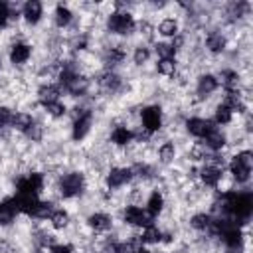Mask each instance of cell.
<instances>
[{"label":"cell","instance_id":"cell-30","mask_svg":"<svg viewBox=\"0 0 253 253\" xmlns=\"http://www.w3.org/2000/svg\"><path fill=\"white\" fill-rule=\"evenodd\" d=\"M134 237L136 235L126 237V239H113L109 243V253H136L138 239H134Z\"/></svg>","mask_w":253,"mask_h":253},{"label":"cell","instance_id":"cell-26","mask_svg":"<svg viewBox=\"0 0 253 253\" xmlns=\"http://www.w3.org/2000/svg\"><path fill=\"white\" fill-rule=\"evenodd\" d=\"M154 55H152V47L148 45V43H136L132 49H130V61H132V65L134 67H144V65H148L150 63V59H152Z\"/></svg>","mask_w":253,"mask_h":253},{"label":"cell","instance_id":"cell-18","mask_svg":"<svg viewBox=\"0 0 253 253\" xmlns=\"http://www.w3.org/2000/svg\"><path fill=\"white\" fill-rule=\"evenodd\" d=\"M211 223H213V215L206 210H200V211H194L190 217H188V227L196 233V237H206L211 229Z\"/></svg>","mask_w":253,"mask_h":253},{"label":"cell","instance_id":"cell-4","mask_svg":"<svg viewBox=\"0 0 253 253\" xmlns=\"http://www.w3.org/2000/svg\"><path fill=\"white\" fill-rule=\"evenodd\" d=\"M166 125V111L160 103H146L138 111V126L152 138L164 130Z\"/></svg>","mask_w":253,"mask_h":253},{"label":"cell","instance_id":"cell-17","mask_svg":"<svg viewBox=\"0 0 253 253\" xmlns=\"http://www.w3.org/2000/svg\"><path fill=\"white\" fill-rule=\"evenodd\" d=\"M18 215H20V210H18V204H16L14 196L0 198V229L14 227Z\"/></svg>","mask_w":253,"mask_h":253},{"label":"cell","instance_id":"cell-5","mask_svg":"<svg viewBox=\"0 0 253 253\" xmlns=\"http://www.w3.org/2000/svg\"><path fill=\"white\" fill-rule=\"evenodd\" d=\"M132 182H134V176H132V170L128 164H113L105 170V174L101 178L103 190H107L111 194H115L117 190L128 188Z\"/></svg>","mask_w":253,"mask_h":253},{"label":"cell","instance_id":"cell-32","mask_svg":"<svg viewBox=\"0 0 253 253\" xmlns=\"http://www.w3.org/2000/svg\"><path fill=\"white\" fill-rule=\"evenodd\" d=\"M47 253H75V245L71 241H57L47 249Z\"/></svg>","mask_w":253,"mask_h":253},{"label":"cell","instance_id":"cell-12","mask_svg":"<svg viewBox=\"0 0 253 253\" xmlns=\"http://www.w3.org/2000/svg\"><path fill=\"white\" fill-rule=\"evenodd\" d=\"M134 142V126L126 123H117L109 130V144L117 150H126Z\"/></svg>","mask_w":253,"mask_h":253},{"label":"cell","instance_id":"cell-35","mask_svg":"<svg viewBox=\"0 0 253 253\" xmlns=\"http://www.w3.org/2000/svg\"><path fill=\"white\" fill-rule=\"evenodd\" d=\"M2 69H4V59H2V55H0V73H2Z\"/></svg>","mask_w":253,"mask_h":253},{"label":"cell","instance_id":"cell-25","mask_svg":"<svg viewBox=\"0 0 253 253\" xmlns=\"http://www.w3.org/2000/svg\"><path fill=\"white\" fill-rule=\"evenodd\" d=\"M210 119L213 121V125H215V126L225 128L227 125H231V123L235 121V113H233L225 103L217 101V103L213 105V111H211V117H210Z\"/></svg>","mask_w":253,"mask_h":253},{"label":"cell","instance_id":"cell-8","mask_svg":"<svg viewBox=\"0 0 253 253\" xmlns=\"http://www.w3.org/2000/svg\"><path fill=\"white\" fill-rule=\"evenodd\" d=\"M156 219H150L148 213L144 211L142 206L138 204H125L121 208V223L125 227H130V229H142L144 225L152 223Z\"/></svg>","mask_w":253,"mask_h":253},{"label":"cell","instance_id":"cell-6","mask_svg":"<svg viewBox=\"0 0 253 253\" xmlns=\"http://www.w3.org/2000/svg\"><path fill=\"white\" fill-rule=\"evenodd\" d=\"M85 227L93 235H107L115 227V215L107 210H91L85 215Z\"/></svg>","mask_w":253,"mask_h":253},{"label":"cell","instance_id":"cell-16","mask_svg":"<svg viewBox=\"0 0 253 253\" xmlns=\"http://www.w3.org/2000/svg\"><path fill=\"white\" fill-rule=\"evenodd\" d=\"M211 154H217V152H225L229 148V134L225 128H219L215 126L213 130H210L202 140H200Z\"/></svg>","mask_w":253,"mask_h":253},{"label":"cell","instance_id":"cell-29","mask_svg":"<svg viewBox=\"0 0 253 253\" xmlns=\"http://www.w3.org/2000/svg\"><path fill=\"white\" fill-rule=\"evenodd\" d=\"M42 111H43V115L47 117V119H51V121H59V119H65L67 117V113H69V105L65 103V101H53V103H47L45 107H42Z\"/></svg>","mask_w":253,"mask_h":253},{"label":"cell","instance_id":"cell-21","mask_svg":"<svg viewBox=\"0 0 253 253\" xmlns=\"http://www.w3.org/2000/svg\"><path fill=\"white\" fill-rule=\"evenodd\" d=\"M162 235H164V229L158 221H152L148 225H144L142 229H138L136 233V239H138V245H146V247H156L162 243Z\"/></svg>","mask_w":253,"mask_h":253},{"label":"cell","instance_id":"cell-15","mask_svg":"<svg viewBox=\"0 0 253 253\" xmlns=\"http://www.w3.org/2000/svg\"><path fill=\"white\" fill-rule=\"evenodd\" d=\"M75 22H77V14L71 10L69 4L59 2V4L53 6V12H51V24H53L55 30H61V32H63V30H71Z\"/></svg>","mask_w":253,"mask_h":253},{"label":"cell","instance_id":"cell-2","mask_svg":"<svg viewBox=\"0 0 253 253\" xmlns=\"http://www.w3.org/2000/svg\"><path fill=\"white\" fill-rule=\"evenodd\" d=\"M103 28L109 36L119 38V40H128L136 36V14L132 10H123V8H113L103 16Z\"/></svg>","mask_w":253,"mask_h":253},{"label":"cell","instance_id":"cell-31","mask_svg":"<svg viewBox=\"0 0 253 253\" xmlns=\"http://www.w3.org/2000/svg\"><path fill=\"white\" fill-rule=\"evenodd\" d=\"M22 136H24L28 142H32V144H38V142H42L43 136H45V125L36 119V121L32 123V126H30Z\"/></svg>","mask_w":253,"mask_h":253},{"label":"cell","instance_id":"cell-24","mask_svg":"<svg viewBox=\"0 0 253 253\" xmlns=\"http://www.w3.org/2000/svg\"><path fill=\"white\" fill-rule=\"evenodd\" d=\"M20 6L22 4H12V2L0 0V32L22 20L20 18Z\"/></svg>","mask_w":253,"mask_h":253},{"label":"cell","instance_id":"cell-22","mask_svg":"<svg viewBox=\"0 0 253 253\" xmlns=\"http://www.w3.org/2000/svg\"><path fill=\"white\" fill-rule=\"evenodd\" d=\"M61 97H63V93H61V87L57 83H42L36 89V103H38L40 109L45 107L47 103L59 101Z\"/></svg>","mask_w":253,"mask_h":253},{"label":"cell","instance_id":"cell-13","mask_svg":"<svg viewBox=\"0 0 253 253\" xmlns=\"http://www.w3.org/2000/svg\"><path fill=\"white\" fill-rule=\"evenodd\" d=\"M20 18L28 28H36L45 18V6L40 0H28L20 6Z\"/></svg>","mask_w":253,"mask_h":253},{"label":"cell","instance_id":"cell-9","mask_svg":"<svg viewBox=\"0 0 253 253\" xmlns=\"http://www.w3.org/2000/svg\"><path fill=\"white\" fill-rule=\"evenodd\" d=\"M182 128H184V134L194 138V140H202L210 130L215 128L213 121L210 117H202V115H190L182 121Z\"/></svg>","mask_w":253,"mask_h":253},{"label":"cell","instance_id":"cell-34","mask_svg":"<svg viewBox=\"0 0 253 253\" xmlns=\"http://www.w3.org/2000/svg\"><path fill=\"white\" fill-rule=\"evenodd\" d=\"M26 253H47V249H43V247H36V245H32Z\"/></svg>","mask_w":253,"mask_h":253},{"label":"cell","instance_id":"cell-33","mask_svg":"<svg viewBox=\"0 0 253 253\" xmlns=\"http://www.w3.org/2000/svg\"><path fill=\"white\" fill-rule=\"evenodd\" d=\"M136 253H158V251H154V247H146V245H138V247H136Z\"/></svg>","mask_w":253,"mask_h":253},{"label":"cell","instance_id":"cell-14","mask_svg":"<svg viewBox=\"0 0 253 253\" xmlns=\"http://www.w3.org/2000/svg\"><path fill=\"white\" fill-rule=\"evenodd\" d=\"M144 211L148 213L150 219H158L162 213H166L168 210V202H166V194L160 188H152L148 192V196L144 198Z\"/></svg>","mask_w":253,"mask_h":253},{"label":"cell","instance_id":"cell-19","mask_svg":"<svg viewBox=\"0 0 253 253\" xmlns=\"http://www.w3.org/2000/svg\"><path fill=\"white\" fill-rule=\"evenodd\" d=\"M156 36H160L166 42H172L174 38H178L182 34V22L176 16H164L156 26H154Z\"/></svg>","mask_w":253,"mask_h":253},{"label":"cell","instance_id":"cell-3","mask_svg":"<svg viewBox=\"0 0 253 253\" xmlns=\"http://www.w3.org/2000/svg\"><path fill=\"white\" fill-rule=\"evenodd\" d=\"M251 170H253V152L251 148H237L227 156L225 174L231 178L235 188H245L251 182Z\"/></svg>","mask_w":253,"mask_h":253},{"label":"cell","instance_id":"cell-11","mask_svg":"<svg viewBox=\"0 0 253 253\" xmlns=\"http://www.w3.org/2000/svg\"><path fill=\"white\" fill-rule=\"evenodd\" d=\"M229 47V36L221 30V28H213V30H208L206 36H204V49L217 57L221 53H225Z\"/></svg>","mask_w":253,"mask_h":253},{"label":"cell","instance_id":"cell-28","mask_svg":"<svg viewBox=\"0 0 253 253\" xmlns=\"http://www.w3.org/2000/svg\"><path fill=\"white\" fill-rule=\"evenodd\" d=\"M150 47H152V55L156 59H170V57H176L178 55L174 43L172 42H166V40H156V42H152Z\"/></svg>","mask_w":253,"mask_h":253},{"label":"cell","instance_id":"cell-7","mask_svg":"<svg viewBox=\"0 0 253 253\" xmlns=\"http://www.w3.org/2000/svg\"><path fill=\"white\" fill-rule=\"evenodd\" d=\"M34 57V45L26 38H16L8 45V63L12 67H26Z\"/></svg>","mask_w":253,"mask_h":253},{"label":"cell","instance_id":"cell-1","mask_svg":"<svg viewBox=\"0 0 253 253\" xmlns=\"http://www.w3.org/2000/svg\"><path fill=\"white\" fill-rule=\"evenodd\" d=\"M51 188L59 200H65V202L81 200L89 192V176L79 168L63 170L61 174L55 176Z\"/></svg>","mask_w":253,"mask_h":253},{"label":"cell","instance_id":"cell-10","mask_svg":"<svg viewBox=\"0 0 253 253\" xmlns=\"http://www.w3.org/2000/svg\"><path fill=\"white\" fill-rule=\"evenodd\" d=\"M219 91V81L215 77V73L211 71H202L196 75L194 79V95L200 101H208L211 95H215Z\"/></svg>","mask_w":253,"mask_h":253},{"label":"cell","instance_id":"cell-23","mask_svg":"<svg viewBox=\"0 0 253 253\" xmlns=\"http://www.w3.org/2000/svg\"><path fill=\"white\" fill-rule=\"evenodd\" d=\"M71 225H73V217H71V211L67 208H55L47 217V227L53 229L55 233L67 231Z\"/></svg>","mask_w":253,"mask_h":253},{"label":"cell","instance_id":"cell-27","mask_svg":"<svg viewBox=\"0 0 253 253\" xmlns=\"http://www.w3.org/2000/svg\"><path fill=\"white\" fill-rule=\"evenodd\" d=\"M180 69V63H178V57H170V59H156L154 61V71L160 75V77H176Z\"/></svg>","mask_w":253,"mask_h":253},{"label":"cell","instance_id":"cell-20","mask_svg":"<svg viewBox=\"0 0 253 253\" xmlns=\"http://www.w3.org/2000/svg\"><path fill=\"white\" fill-rule=\"evenodd\" d=\"M178 142L174 138H164L158 146H156V162L160 166H172L178 160Z\"/></svg>","mask_w":253,"mask_h":253}]
</instances>
